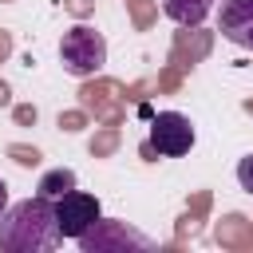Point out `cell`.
<instances>
[{
    "mask_svg": "<svg viewBox=\"0 0 253 253\" xmlns=\"http://www.w3.org/2000/svg\"><path fill=\"white\" fill-rule=\"evenodd\" d=\"M63 241L55 225V202L36 194L24 202H8L0 213V249L8 253H47Z\"/></svg>",
    "mask_w": 253,
    "mask_h": 253,
    "instance_id": "1",
    "label": "cell"
},
{
    "mask_svg": "<svg viewBox=\"0 0 253 253\" xmlns=\"http://www.w3.org/2000/svg\"><path fill=\"white\" fill-rule=\"evenodd\" d=\"M59 59H63V71L75 75V79H87V75L103 71V63H107V40H103V32H95L87 24L67 28L63 40H59Z\"/></svg>",
    "mask_w": 253,
    "mask_h": 253,
    "instance_id": "2",
    "label": "cell"
},
{
    "mask_svg": "<svg viewBox=\"0 0 253 253\" xmlns=\"http://www.w3.org/2000/svg\"><path fill=\"white\" fill-rule=\"evenodd\" d=\"M79 245H83V253H123V249H154V241L142 233V229H134V225H126V221H119V217H99L83 237H79Z\"/></svg>",
    "mask_w": 253,
    "mask_h": 253,
    "instance_id": "3",
    "label": "cell"
},
{
    "mask_svg": "<svg viewBox=\"0 0 253 253\" xmlns=\"http://www.w3.org/2000/svg\"><path fill=\"white\" fill-rule=\"evenodd\" d=\"M99 217H103V206H99V198L87 194V190H67L63 198H55V225H59V233L71 237V241H79Z\"/></svg>",
    "mask_w": 253,
    "mask_h": 253,
    "instance_id": "4",
    "label": "cell"
},
{
    "mask_svg": "<svg viewBox=\"0 0 253 253\" xmlns=\"http://www.w3.org/2000/svg\"><path fill=\"white\" fill-rule=\"evenodd\" d=\"M194 146V126L182 111H158L150 119V150L162 158H178Z\"/></svg>",
    "mask_w": 253,
    "mask_h": 253,
    "instance_id": "5",
    "label": "cell"
},
{
    "mask_svg": "<svg viewBox=\"0 0 253 253\" xmlns=\"http://www.w3.org/2000/svg\"><path fill=\"white\" fill-rule=\"evenodd\" d=\"M217 28H221V36L229 43L253 51V0H221Z\"/></svg>",
    "mask_w": 253,
    "mask_h": 253,
    "instance_id": "6",
    "label": "cell"
},
{
    "mask_svg": "<svg viewBox=\"0 0 253 253\" xmlns=\"http://www.w3.org/2000/svg\"><path fill=\"white\" fill-rule=\"evenodd\" d=\"M213 8H217V0H162L166 20H174L178 28H198V24H206Z\"/></svg>",
    "mask_w": 253,
    "mask_h": 253,
    "instance_id": "7",
    "label": "cell"
},
{
    "mask_svg": "<svg viewBox=\"0 0 253 253\" xmlns=\"http://www.w3.org/2000/svg\"><path fill=\"white\" fill-rule=\"evenodd\" d=\"M67 190H75V170H67V166H59V170H47L43 178H40V186H36V194H43V198H63Z\"/></svg>",
    "mask_w": 253,
    "mask_h": 253,
    "instance_id": "8",
    "label": "cell"
},
{
    "mask_svg": "<svg viewBox=\"0 0 253 253\" xmlns=\"http://www.w3.org/2000/svg\"><path fill=\"white\" fill-rule=\"evenodd\" d=\"M237 186H241L245 194H253V154H245V158L237 162Z\"/></svg>",
    "mask_w": 253,
    "mask_h": 253,
    "instance_id": "9",
    "label": "cell"
},
{
    "mask_svg": "<svg viewBox=\"0 0 253 253\" xmlns=\"http://www.w3.org/2000/svg\"><path fill=\"white\" fill-rule=\"evenodd\" d=\"M4 210H8V182L0 178V213H4Z\"/></svg>",
    "mask_w": 253,
    "mask_h": 253,
    "instance_id": "10",
    "label": "cell"
}]
</instances>
